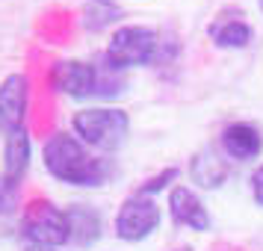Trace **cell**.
I'll list each match as a JSON object with an SVG mask.
<instances>
[{
	"instance_id": "8fae6325",
	"label": "cell",
	"mask_w": 263,
	"mask_h": 251,
	"mask_svg": "<svg viewBox=\"0 0 263 251\" xmlns=\"http://www.w3.org/2000/svg\"><path fill=\"white\" fill-rule=\"evenodd\" d=\"M33 160V139L27 127H18L12 133H3V178L9 180L12 186H21L27 168Z\"/></svg>"
},
{
	"instance_id": "9c48e42d",
	"label": "cell",
	"mask_w": 263,
	"mask_h": 251,
	"mask_svg": "<svg viewBox=\"0 0 263 251\" xmlns=\"http://www.w3.org/2000/svg\"><path fill=\"white\" fill-rule=\"evenodd\" d=\"M219 148L234 163H251L263 154V133L249 121H231L219 133Z\"/></svg>"
},
{
	"instance_id": "ffe728a7",
	"label": "cell",
	"mask_w": 263,
	"mask_h": 251,
	"mask_svg": "<svg viewBox=\"0 0 263 251\" xmlns=\"http://www.w3.org/2000/svg\"><path fill=\"white\" fill-rule=\"evenodd\" d=\"M36 251H45V248H36Z\"/></svg>"
},
{
	"instance_id": "277c9868",
	"label": "cell",
	"mask_w": 263,
	"mask_h": 251,
	"mask_svg": "<svg viewBox=\"0 0 263 251\" xmlns=\"http://www.w3.org/2000/svg\"><path fill=\"white\" fill-rule=\"evenodd\" d=\"M21 237L33 245V248L45 251H60L62 245L71 242V230H68V216L62 207H57L48 198H33L21 210Z\"/></svg>"
},
{
	"instance_id": "d6986e66",
	"label": "cell",
	"mask_w": 263,
	"mask_h": 251,
	"mask_svg": "<svg viewBox=\"0 0 263 251\" xmlns=\"http://www.w3.org/2000/svg\"><path fill=\"white\" fill-rule=\"evenodd\" d=\"M257 9H260V15H263V0H257Z\"/></svg>"
},
{
	"instance_id": "2e32d148",
	"label": "cell",
	"mask_w": 263,
	"mask_h": 251,
	"mask_svg": "<svg viewBox=\"0 0 263 251\" xmlns=\"http://www.w3.org/2000/svg\"><path fill=\"white\" fill-rule=\"evenodd\" d=\"M18 210V186L0 175V216H12Z\"/></svg>"
},
{
	"instance_id": "9a60e30c",
	"label": "cell",
	"mask_w": 263,
	"mask_h": 251,
	"mask_svg": "<svg viewBox=\"0 0 263 251\" xmlns=\"http://www.w3.org/2000/svg\"><path fill=\"white\" fill-rule=\"evenodd\" d=\"M178 178H180V168H178V166H168V168H163V171H157L154 178H148V180H145V183H142V186H139L136 192H142V195H151V198H154L157 192L172 189Z\"/></svg>"
},
{
	"instance_id": "ba28073f",
	"label": "cell",
	"mask_w": 263,
	"mask_h": 251,
	"mask_svg": "<svg viewBox=\"0 0 263 251\" xmlns=\"http://www.w3.org/2000/svg\"><path fill=\"white\" fill-rule=\"evenodd\" d=\"M27 109H30V80L21 71H12L0 80V130L12 133L27 127Z\"/></svg>"
},
{
	"instance_id": "30bf717a",
	"label": "cell",
	"mask_w": 263,
	"mask_h": 251,
	"mask_svg": "<svg viewBox=\"0 0 263 251\" xmlns=\"http://www.w3.org/2000/svg\"><path fill=\"white\" fill-rule=\"evenodd\" d=\"M207 38L210 45L219 50H242L251 45L254 38V27L242 18V12L234 9H222L213 21L207 24Z\"/></svg>"
},
{
	"instance_id": "5b68a950",
	"label": "cell",
	"mask_w": 263,
	"mask_h": 251,
	"mask_svg": "<svg viewBox=\"0 0 263 251\" xmlns=\"http://www.w3.org/2000/svg\"><path fill=\"white\" fill-rule=\"evenodd\" d=\"M163 222V207L142 192H133L121 201L119 213H116V237L121 242H142L154 234Z\"/></svg>"
},
{
	"instance_id": "4fadbf2b",
	"label": "cell",
	"mask_w": 263,
	"mask_h": 251,
	"mask_svg": "<svg viewBox=\"0 0 263 251\" xmlns=\"http://www.w3.org/2000/svg\"><path fill=\"white\" fill-rule=\"evenodd\" d=\"M65 216H68V230H71V245L89 248L101 239L104 222H101L98 210L86 207V204H71V207H65Z\"/></svg>"
},
{
	"instance_id": "e0dca14e",
	"label": "cell",
	"mask_w": 263,
	"mask_h": 251,
	"mask_svg": "<svg viewBox=\"0 0 263 251\" xmlns=\"http://www.w3.org/2000/svg\"><path fill=\"white\" fill-rule=\"evenodd\" d=\"M249 186H251V198H254V204H257V207H263V163L251 171Z\"/></svg>"
},
{
	"instance_id": "7a4b0ae2",
	"label": "cell",
	"mask_w": 263,
	"mask_h": 251,
	"mask_svg": "<svg viewBox=\"0 0 263 251\" xmlns=\"http://www.w3.org/2000/svg\"><path fill=\"white\" fill-rule=\"evenodd\" d=\"M166 42L154 27L145 24H121L112 30L107 42L104 60L112 71L142 68V65H160L166 62Z\"/></svg>"
},
{
	"instance_id": "3957f363",
	"label": "cell",
	"mask_w": 263,
	"mask_h": 251,
	"mask_svg": "<svg viewBox=\"0 0 263 251\" xmlns=\"http://www.w3.org/2000/svg\"><path fill=\"white\" fill-rule=\"evenodd\" d=\"M71 133L92 151L112 154L119 151L127 133H130V115L119 107H86L71 115Z\"/></svg>"
},
{
	"instance_id": "ac0fdd59",
	"label": "cell",
	"mask_w": 263,
	"mask_h": 251,
	"mask_svg": "<svg viewBox=\"0 0 263 251\" xmlns=\"http://www.w3.org/2000/svg\"><path fill=\"white\" fill-rule=\"evenodd\" d=\"M175 251H192L190 245H180V248H175Z\"/></svg>"
},
{
	"instance_id": "5bb4252c",
	"label": "cell",
	"mask_w": 263,
	"mask_h": 251,
	"mask_svg": "<svg viewBox=\"0 0 263 251\" xmlns=\"http://www.w3.org/2000/svg\"><path fill=\"white\" fill-rule=\"evenodd\" d=\"M121 21V6L116 0H83L80 6V27L86 33H104Z\"/></svg>"
},
{
	"instance_id": "8992f818",
	"label": "cell",
	"mask_w": 263,
	"mask_h": 251,
	"mask_svg": "<svg viewBox=\"0 0 263 251\" xmlns=\"http://www.w3.org/2000/svg\"><path fill=\"white\" fill-rule=\"evenodd\" d=\"M48 83L60 95L86 101L101 92V68L89 60H60L50 65Z\"/></svg>"
},
{
	"instance_id": "52a82bcc",
	"label": "cell",
	"mask_w": 263,
	"mask_h": 251,
	"mask_svg": "<svg viewBox=\"0 0 263 251\" xmlns=\"http://www.w3.org/2000/svg\"><path fill=\"white\" fill-rule=\"evenodd\" d=\"M166 207H168V216L178 227H186V230H195V234H207L213 219L207 213L204 201L198 198V192L186 186V183H175L168 189V198H166Z\"/></svg>"
},
{
	"instance_id": "6da1fadb",
	"label": "cell",
	"mask_w": 263,
	"mask_h": 251,
	"mask_svg": "<svg viewBox=\"0 0 263 251\" xmlns=\"http://www.w3.org/2000/svg\"><path fill=\"white\" fill-rule=\"evenodd\" d=\"M42 163L53 180L77 189H95L104 186L109 178V163L104 157H95L92 148L83 145L74 133L57 130L45 139L42 148Z\"/></svg>"
},
{
	"instance_id": "7c38bea8",
	"label": "cell",
	"mask_w": 263,
	"mask_h": 251,
	"mask_svg": "<svg viewBox=\"0 0 263 251\" xmlns=\"http://www.w3.org/2000/svg\"><path fill=\"white\" fill-rule=\"evenodd\" d=\"M190 180L198 189H222V183L228 180V157L210 145L195 151L190 160Z\"/></svg>"
}]
</instances>
